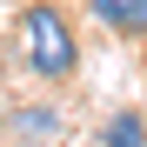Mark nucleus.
I'll return each mask as SVG.
<instances>
[{"mask_svg": "<svg viewBox=\"0 0 147 147\" xmlns=\"http://www.w3.org/2000/svg\"><path fill=\"white\" fill-rule=\"evenodd\" d=\"M100 147H147V114H140V107H120V114H107Z\"/></svg>", "mask_w": 147, "mask_h": 147, "instance_id": "3", "label": "nucleus"}, {"mask_svg": "<svg viewBox=\"0 0 147 147\" xmlns=\"http://www.w3.org/2000/svg\"><path fill=\"white\" fill-rule=\"evenodd\" d=\"M7 134H13V140H54V134H60V114H54V107H13Z\"/></svg>", "mask_w": 147, "mask_h": 147, "instance_id": "4", "label": "nucleus"}, {"mask_svg": "<svg viewBox=\"0 0 147 147\" xmlns=\"http://www.w3.org/2000/svg\"><path fill=\"white\" fill-rule=\"evenodd\" d=\"M13 40H20V60H27L40 80H67V74H74V60H80V40H74L67 13H60V7H47V0L20 7Z\"/></svg>", "mask_w": 147, "mask_h": 147, "instance_id": "1", "label": "nucleus"}, {"mask_svg": "<svg viewBox=\"0 0 147 147\" xmlns=\"http://www.w3.org/2000/svg\"><path fill=\"white\" fill-rule=\"evenodd\" d=\"M87 13L107 34H147V0H87Z\"/></svg>", "mask_w": 147, "mask_h": 147, "instance_id": "2", "label": "nucleus"}]
</instances>
